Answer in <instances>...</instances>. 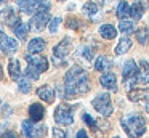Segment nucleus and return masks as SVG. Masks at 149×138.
<instances>
[{
    "instance_id": "obj_1",
    "label": "nucleus",
    "mask_w": 149,
    "mask_h": 138,
    "mask_svg": "<svg viewBox=\"0 0 149 138\" xmlns=\"http://www.w3.org/2000/svg\"><path fill=\"white\" fill-rule=\"evenodd\" d=\"M88 90H90V79L87 72L79 66L71 67L64 77V96L66 98L79 96L87 93Z\"/></svg>"
},
{
    "instance_id": "obj_2",
    "label": "nucleus",
    "mask_w": 149,
    "mask_h": 138,
    "mask_svg": "<svg viewBox=\"0 0 149 138\" xmlns=\"http://www.w3.org/2000/svg\"><path fill=\"white\" fill-rule=\"evenodd\" d=\"M122 128L130 138H139L146 132V120L139 114H127L122 117Z\"/></svg>"
},
{
    "instance_id": "obj_3",
    "label": "nucleus",
    "mask_w": 149,
    "mask_h": 138,
    "mask_svg": "<svg viewBox=\"0 0 149 138\" xmlns=\"http://www.w3.org/2000/svg\"><path fill=\"white\" fill-rule=\"evenodd\" d=\"M138 74H139V66L133 60H127L122 69V77H123V83L128 90L133 87V83H136Z\"/></svg>"
},
{
    "instance_id": "obj_4",
    "label": "nucleus",
    "mask_w": 149,
    "mask_h": 138,
    "mask_svg": "<svg viewBox=\"0 0 149 138\" xmlns=\"http://www.w3.org/2000/svg\"><path fill=\"white\" fill-rule=\"evenodd\" d=\"M18 6L23 13L32 15V13H39V11H48L50 3L47 0H16Z\"/></svg>"
},
{
    "instance_id": "obj_5",
    "label": "nucleus",
    "mask_w": 149,
    "mask_h": 138,
    "mask_svg": "<svg viewBox=\"0 0 149 138\" xmlns=\"http://www.w3.org/2000/svg\"><path fill=\"white\" fill-rule=\"evenodd\" d=\"M93 108L100 112L104 117H109L112 114V103H111V96L107 93H100V95L95 96V99L91 101Z\"/></svg>"
},
{
    "instance_id": "obj_6",
    "label": "nucleus",
    "mask_w": 149,
    "mask_h": 138,
    "mask_svg": "<svg viewBox=\"0 0 149 138\" xmlns=\"http://www.w3.org/2000/svg\"><path fill=\"white\" fill-rule=\"evenodd\" d=\"M21 128H23V133L24 137L27 138H42L43 135H45L47 128L45 125L42 124H37V122H31V120H24L23 124H21Z\"/></svg>"
},
{
    "instance_id": "obj_7",
    "label": "nucleus",
    "mask_w": 149,
    "mask_h": 138,
    "mask_svg": "<svg viewBox=\"0 0 149 138\" xmlns=\"http://www.w3.org/2000/svg\"><path fill=\"white\" fill-rule=\"evenodd\" d=\"M55 120L61 125H71L74 124V116H72V109L66 104H61L56 108L55 111Z\"/></svg>"
},
{
    "instance_id": "obj_8",
    "label": "nucleus",
    "mask_w": 149,
    "mask_h": 138,
    "mask_svg": "<svg viewBox=\"0 0 149 138\" xmlns=\"http://www.w3.org/2000/svg\"><path fill=\"white\" fill-rule=\"evenodd\" d=\"M48 21H50L48 11H39V13H36V15L32 16V19H31V22H29V27L32 29V31L39 32L48 24Z\"/></svg>"
},
{
    "instance_id": "obj_9",
    "label": "nucleus",
    "mask_w": 149,
    "mask_h": 138,
    "mask_svg": "<svg viewBox=\"0 0 149 138\" xmlns=\"http://www.w3.org/2000/svg\"><path fill=\"white\" fill-rule=\"evenodd\" d=\"M0 21L3 22V24L10 26V27H15L21 19H19V16H18V13L15 11V8L8 6V8H5L3 11L0 13Z\"/></svg>"
},
{
    "instance_id": "obj_10",
    "label": "nucleus",
    "mask_w": 149,
    "mask_h": 138,
    "mask_svg": "<svg viewBox=\"0 0 149 138\" xmlns=\"http://www.w3.org/2000/svg\"><path fill=\"white\" fill-rule=\"evenodd\" d=\"M26 61H27V66L37 69L39 72H45V71L48 69V61H47V58L36 56V55H27Z\"/></svg>"
},
{
    "instance_id": "obj_11",
    "label": "nucleus",
    "mask_w": 149,
    "mask_h": 138,
    "mask_svg": "<svg viewBox=\"0 0 149 138\" xmlns=\"http://www.w3.org/2000/svg\"><path fill=\"white\" fill-rule=\"evenodd\" d=\"M100 83L104 87V88L111 90V92H116L117 90V79L112 72H104L100 79Z\"/></svg>"
},
{
    "instance_id": "obj_12",
    "label": "nucleus",
    "mask_w": 149,
    "mask_h": 138,
    "mask_svg": "<svg viewBox=\"0 0 149 138\" xmlns=\"http://www.w3.org/2000/svg\"><path fill=\"white\" fill-rule=\"evenodd\" d=\"M71 51V39H63L61 42H59L58 45H56L55 48H53V55H55L56 58H63V56H66V55Z\"/></svg>"
},
{
    "instance_id": "obj_13",
    "label": "nucleus",
    "mask_w": 149,
    "mask_h": 138,
    "mask_svg": "<svg viewBox=\"0 0 149 138\" xmlns=\"http://www.w3.org/2000/svg\"><path fill=\"white\" fill-rule=\"evenodd\" d=\"M0 50L3 53H15L18 50V42L11 37H7L5 35L2 40H0Z\"/></svg>"
},
{
    "instance_id": "obj_14",
    "label": "nucleus",
    "mask_w": 149,
    "mask_h": 138,
    "mask_svg": "<svg viewBox=\"0 0 149 138\" xmlns=\"http://www.w3.org/2000/svg\"><path fill=\"white\" fill-rule=\"evenodd\" d=\"M29 116H31V120L40 122L43 119V116H45V109H43L42 104L34 103V104H31V108H29Z\"/></svg>"
},
{
    "instance_id": "obj_15",
    "label": "nucleus",
    "mask_w": 149,
    "mask_h": 138,
    "mask_svg": "<svg viewBox=\"0 0 149 138\" xmlns=\"http://www.w3.org/2000/svg\"><path fill=\"white\" fill-rule=\"evenodd\" d=\"M111 67H112V61L107 56H98L95 61V69L98 72H109Z\"/></svg>"
},
{
    "instance_id": "obj_16",
    "label": "nucleus",
    "mask_w": 149,
    "mask_h": 138,
    "mask_svg": "<svg viewBox=\"0 0 149 138\" xmlns=\"http://www.w3.org/2000/svg\"><path fill=\"white\" fill-rule=\"evenodd\" d=\"M37 96L47 103H53V99H55V90L48 85H43L37 90Z\"/></svg>"
},
{
    "instance_id": "obj_17",
    "label": "nucleus",
    "mask_w": 149,
    "mask_h": 138,
    "mask_svg": "<svg viewBox=\"0 0 149 138\" xmlns=\"http://www.w3.org/2000/svg\"><path fill=\"white\" fill-rule=\"evenodd\" d=\"M138 82L139 83H149V61H146V60L139 61Z\"/></svg>"
},
{
    "instance_id": "obj_18",
    "label": "nucleus",
    "mask_w": 149,
    "mask_h": 138,
    "mask_svg": "<svg viewBox=\"0 0 149 138\" xmlns=\"http://www.w3.org/2000/svg\"><path fill=\"white\" fill-rule=\"evenodd\" d=\"M8 72H10V77L13 80H19L21 77V66H19V61L11 58L8 61Z\"/></svg>"
},
{
    "instance_id": "obj_19",
    "label": "nucleus",
    "mask_w": 149,
    "mask_h": 138,
    "mask_svg": "<svg viewBox=\"0 0 149 138\" xmlns=\"http://www.w3.org/2000/svg\"><path fill=\"white\" fill-rule=\"evenodd\" d=\"M45 40L40 37L37 39H32V40L27 43V50L31 51V53H40V51H43V48H45Z\"/></svg>"
},
{
    "instance_id": "obj_20",
    "label": "nucleus",
    "mask_w": 149,
    "mask_h": 138,
    "mask_svg": "<svg viewBox=\"0 0 149 138\" xmlns=\"http://www.w3.org/2000/svg\"><path fill=\"white\" fill-rule=\"evenodd\" d=\"M116 27L114 26H111V24H103L100 27V35L103 39H107V40H111V39H114L116 37Z\"/></svg>"
},
{
    "instance_id": "obj_21",
    "label": "nucleus",
    "mask_w": 149,
    "mask_h": 138,
    "mask_svg": "<svg viewBox=\"0 0 149 138\" xmlns=\"http://www.w3.org/2000/svg\"><path fill=\"white\" fill-rule=\"evenodd\" d=\"M13 31H15V34H16V37L19 39V40H24V39H26V35H27V31H29V26L24 24L23 21H19L13 27Z\"/></svg>"
},
{
    "instance_id": "obj_22",
    "label": "nucleus",
    "mask_w": 149,
    "mask_h": 138,
    "mask_svg": "<svg viewBox=\"0 0 149 138\" xmlns=\"http://www.w3.org/2000/svg\"><path fill=\"white\" fill-rule=\"evenodd\" d=\"M143 13H144V5L141 2H135L132 6H130V15L135 19H141Z\"/></svg>"
},
{
    "instance_id": "obj_23",
    "label": "nucleus",
    "mask_w": 149,
    "mask_h": 138,
    "mask_svg": "<svg viewBox=\"0 0 149 138\" xmlns=\"http://www.w3.org/2000/svg\"><path fill=\"white\" fill-rule=\"evenodd\" d=\"M136 40L141 45H146L149 42V29L146 27V26H143V27H139L138 31H136Z\"/></svg>"
},
{
    "instance_id": "obj_24",
    "label": "nucleus",
    "mask_w": 149,
    "mask_h": 138,
    "mask_svg": "<svg viewBox=\"0 0 149 138\" xmlns=\"http://www.w3.org/2000/svg\"><path fill=\"white\" fill-rule=\"evenodd\" d=\"M130 47H132V40L130 39H122V40L119 42V45L116 47V55H123L127 53V51L130 50Z\"/></svg>"
},
{
    "instance_id": "obj_25",
    "label": "nucleus",
    "mask_w": 149,
    "mask_h": 138,
    "mask_svg": "<svg viewBox=\"0 0 149 138\" xmlns=\"http://www.w3.org/2000/svg\"><path fill=\"white\" fill-rule=\"evenodd\" d=\"M128 15H130V5L123 0V2H120L119 6H117V18H119V19H125Z\"/></svg>"
},
{
    "instance_id": "obj_26",
    "label": "nucleus",
    "mask_w": 149,
    "mask_h": 138,
    "mask_svg": "<svg viewBox=\"0 0 149 138\" xmlns=\"http://www.w3.org/2000/svg\"><path fill=\"white\" fill-rule=\"evenodd\" d=\"M119 29L122 34H132L133 29H135V26H133V21H130V19H120L119 22Z\"/></svg>"
},
{
    "instance_id": "obj_27",
    "label": "nucleus",
    "mask_w": 149,
    "mask_h": 138,
    "mask_svg": "<svg viewBox=\"0 0 149 138\" xmlns=\"http://www.w3.org/2000/svg\"><path fill=\"white\" fill-rule=\"evenodd\" d=\"M98 8H100V6H98L96 3L88 2V3H85V5H84V13H87V15L93 16L95 13H98Z\"/></svg>"
},
{
    "instance_id": "obj_28",
    "label": "nucleus",
    "mask_w": 149,
    "mask_h": 138,
    "mask_svg": "<svg viewBox=\"0 0 149 138\" xmlns=\"http://www.w3.org/2000/svg\"><path fill=\"white\" fill-rule=\"evenodd\" d=\"M39 76H40L39 71L34 69V67H31V66H27V69H26V77H27V79H31V80H37V79H39Z\"/></svg>"
},
{
    "instance_id": "obj_29",
    "label": "nucleus",
    "mask_w": 149,
    "mask_h": 138,
    "mask_svg": "<svg viewBox=\"0 0 149 138\" xmlns=\"http://www.w3.org/2000/svg\"><path fill=\"white\" fill-rule=\"evenodd\" d=\"M18 83H19V90L23 93H29L31 92V85H29V80L27 79H19Z\"/></svg>"
},
{
    "instance_id": "obj_30",
    "label": "nucleus",
    "mask_w": 149,
    "mask_h": 138,
    "mask_svg": "<svg viewBox=\"0 0 149 138\" xmlns=\"http://www.w3.org/2000/svg\"><path fill=\"white\" fill-rule=\"evenodd\" d=\"M59 22H61V19H59V18H53L52 21H50V32H52V34H55V32L58 31Z\"/></svg>"
},
{
    "instance_id": "obj_31",
    "label": "nucleus",
    "mask_w": 149,
    "mask_h": 138,
    "mask_svg": "<svg viewBox=\"0 0 149 138\" xmlns=\"http://www.w3.org/2000/svg\"><path fill=\"white\" fill-rule=\"evenodd\" d=\"M82 55H84L85 60L90 61L91 58H93V50H91V47H84V50H82Z\"/></svg>"
},
{
    "instance_id": "obj_32",
    "label": "nucleus",
    "mask_w": 149,
    "mask_h": 138,
    "mask_svg": "<svg viewBox=\"0 0 149 138\" xmlns=\"http://www.w3.org/2000/svg\"><path fill=\"white\" fill-rule=\"evenodd\" d=\"M82 119H84V122H87V124L90 125L91 128H95V125H96V122H95V119L91 117L90 114H84V116H82Z\"/></svg>"
},
{
    "instance_id": "obj_33",
    "label": "nucleus",
    "mask_w": 149,
    "mask_h": 138,
    "mask_svg": "<svg viewBox=\"0 0 149 138\" xmlns=\"http://www.w3.org/2000/svg\"><path fill=\"white\" fill-rule=\"evenodd\" d=\"M53 138H66V132L59 128H53Z\"/></svg>"
},
{
    "instance_id": "obj_34",
    "label": "nucleus",
    "mask_w": 149,
    "mask_h": 138,
    "mask_svg": "<svg viewBox=\"0 0 149 138\" xmlns=\"http://www.w3.org/2000/svg\"><path fill=\"white\" fill-rule=\"evenodd\" d=\"M2 138H19L15 132H3L2 133Z\"/></svg>"
},
{
    "instance_id": "obj_35",
    "label": "nucleus",
    "mask_w": 149,
    "mask_h": 138,
    "mask_svg": "<svg viewBox=\"0 0 149 138\" xmlns=\"http://www.w3.org/2000/svg\"><path fill=\"white\" fill-rule=\"evenodd\" d=\"M79 19H69L68 21V27H74V29H77L79 27Z\"/></svg>"
},
{
    "instance_id": "obj_36",
    "label": "nucleus",
    "mask_w": 149,
    "mask_h": 138,
    "mask_svg": "<svg viewBox=\"0 0 149 138\" xmlns=\"http://www.w3.org/2000/svg\"><path fill=\"white\" fill-rule=\"evenodd\" d=\"M77 138H88V133L85 130H79L77 132Z\"/></svg>"
},
{
    "instance_id": "obj_37",
    "label": "nucleus",
    "mask_w": 149,
    "mask_h": 138,
    "mask_svg": "<svg viewBox=\"0 0 149 138\" xmlns=\"http://www.w3.org/2000/svg\"><path fill=\"white\" fill-rule=\"evenodd\" d=\"M144 106H146V111L149 112V98H146V103H144Z\"/></svg>"
},
{
    "instance_id": "obj_38",
    "label": "nucleus",
    "mask_w": 149,
    "mask_h": 138,
    "mask_svg": "<svg viewBox=\"0 0 149 138\" xmlns=\"http://www.w3.org/2000/svg\"><path fill=\"white\" fill-rule=\"evenodd\" d=\"M5 37V34H3V31H2V29H0V40H2V39Z\"/></svg>"
},
{
    "instance_id": "obj_39",
    "label": "nucleus",
    "mask_w": 149,
    "mask_h": 138,
    "mask_svg": "<svg viewBox=\"0 0 149 138\" xmlns=\"http://www.w3.org/2000/svg\"><path fill=\"white\" fill-rule=\"evenodd\" d=\"M3 2H7V0H0V5H2V3H3Z\"/></svg>"
},
{
    "instance_id": "obj_40",
    "label": "nucleus",
    "mask_w": 149,
    "mask_h": 138,
    "mask_svg": "<svg viewBox=\"0 0 149 138\" xmlns=\"http://www.w3.org/2000/svg\"><path fill=\"white\" fill-rule=\"evenodd\" d=\"M0 79H2V67H0Z\"/></svg>"
},
{
    "instance_id": "obj_41",
    "label": "nucleus",
    "mask_w": 149,
    "mask_h": 138,
    "mask_svg": "<svg viewBox=\"0 0 149 138\" xmlns=\"http://www.w3.org/2000/svg\"><path fill=\"white\" fill-rule=\"evenodd\" d=\"M114 138H119V137H114Z\"/></svg>"
}]
</instances>
